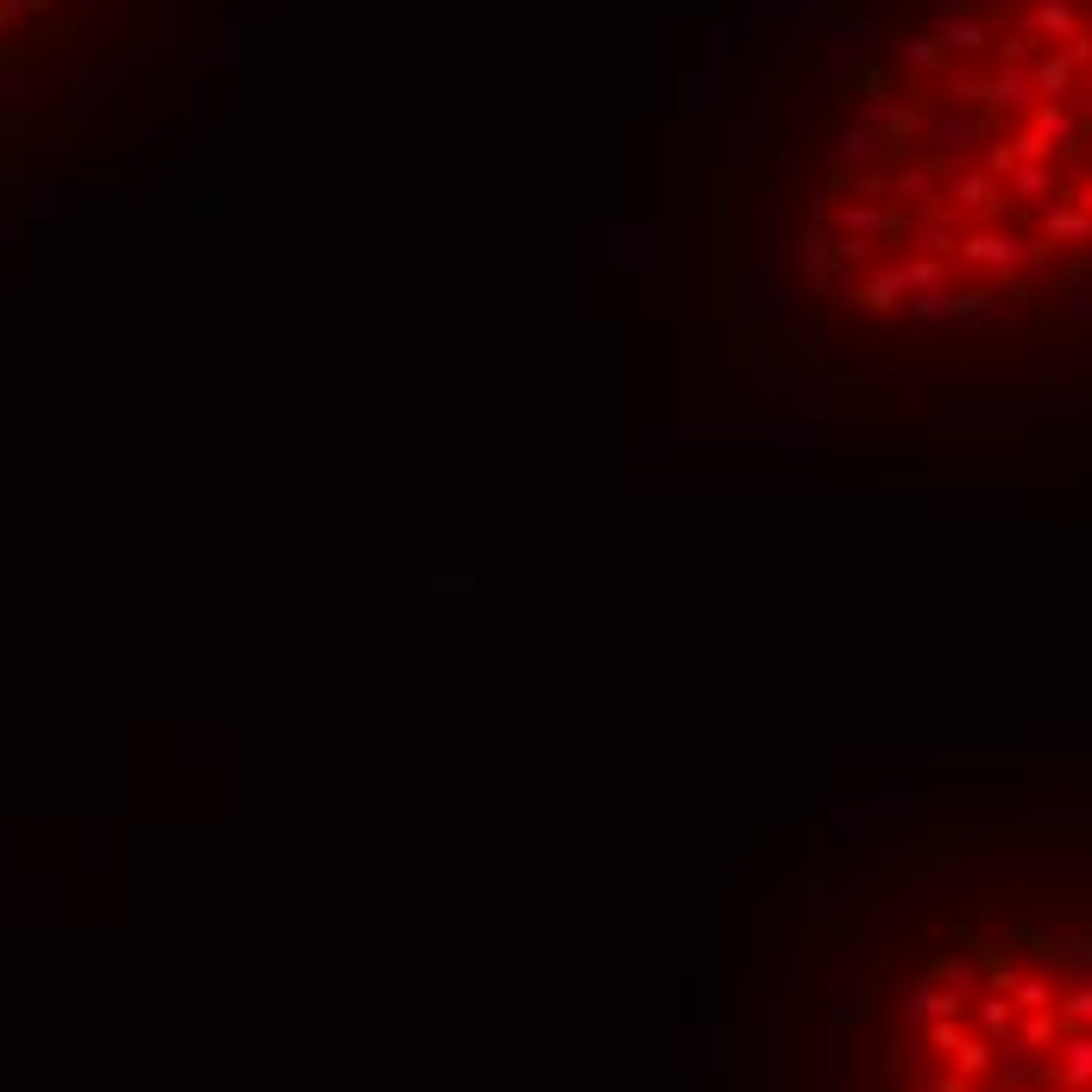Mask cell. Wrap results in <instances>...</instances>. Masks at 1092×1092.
I'll return each instance as SVG.
<instances>
[{
  "label": "cell",
  "instance_id": "cell-2",
  "mask_svg": "<svg viewBox=\"0 0 1092 1092\" xmlns=\"http://www.w3.org/2000/svg\"><path fill=\"white\" fill-rule=\"evenodd\" d=\"M20 13H32V0H0V25H7V20H20Z\"/></svg>",
  "mask_w": 1092,
  "mask_h": 1092
},
{
  "label": "cell",
  "instance_id": "cell-1",
  "mask_svg": "<svg viewBox=\"0 0 1092 1092\" xmlns=\"http://www.w3.org/2000/svg\"><path fill=\"white\" fill-rule=\"evenodd\" d=\"M1086 251L1092 0H961L904 44L829 163L822 289L866 314H948Z\"/></svg>",
  "mask_w": 1092,
  "mask_h": 1092
}]
</instances>
